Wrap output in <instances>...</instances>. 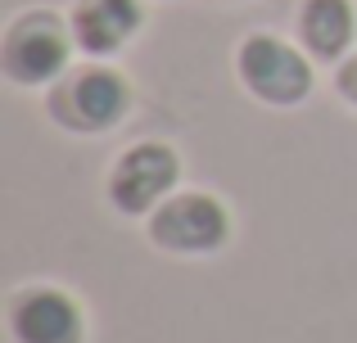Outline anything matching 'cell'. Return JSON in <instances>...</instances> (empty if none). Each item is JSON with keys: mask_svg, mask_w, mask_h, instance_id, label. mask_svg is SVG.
<instances>
[{"mask_svg": "<svg viewBox=\"0 0 357 343\" xmlns=\"http://www.w3.org/2000/svg\"><path fill=\"white\" fill-rule=\"evenodd\" d=\"M73 54V27L50 9H32L9 23L0 41V68L18 86H45L68 68Z\"/></svg>", "mask_w": 357, "mask_h": 343, "instance_id": "obj_1", "label": "cell"}, {"mask_svg": "<svg viewBox=\"0 0 357 343\" xmlns=\"http://www.w3.org/2000/svg\"><path fill=\"white\" fill-rule=\"evenodd\" d=\"M127 104H131L127 77L114 72V68H100V63L68 72V77L54 86V95H50L54 122L68 127V131H86V136L109 131V127L127 113Z\"/></svg>", "mask_w": 357, "mask_h": 343, "instance_id": "obj_2", "label": "cell"}, {"mask_svg": "<svg viewBox=\"0 0 357 343\" xmlns=\"http://www.w3.org/2000/svg\"><path fill=\"white\" fill-rule=\"evenodd\" d=\"M236 63H240V81L258 99H267V104H280V109L303 104L307 90H312V68H307V59L289 41H280V36H271V32L244 36Z\"/></svg>", "mask_w": 357, "mask_h": 343, "instance_id": "obj_3", "label": "cell"}, {"mask_svg": "<svg viewBox=\"0 0 357 343\" xmlns=\"http://www.w3.org/2000/svg\"><path fill=\"white\" fill-rule=\"evenodd\" d=\"M149 239L172 253H213L231 239V217L213 194H172L149 217Z\"/></svg>", "mask_w": 357, "mask_h": 343, "instance_id": "obj_4", "label": "cell"}, {"mask_svg": "<svg viewBox=\"0 0 357 343\" xmlns=\"http://www.w3.org/2000/svg\"><path fill=\"white\" fill-rule=\"evenodd\" d=\"M176 176H181V159H176L172 145H163V141L131 145L118 159L114 176H109V199H114L122 212L140 217V212L158 208V203L172 194Z\"/></svg>", "mask_w": 357, "mask_h": 343, "instance_id": "obj_5", "label": "cell"}, {"mask_svg": "<svg viewBox=\"0 0 357 343\" xmlns=\"http://www.w3.org/2000/svg\"><path fill=\"white\" fill-rule=\"evenodd\" d=\"M9 330L18 343H82L86 339V321L73 294L54 289V285H36L23 289L9 308Z\"/></svg>", "mask_w": 357, "mask_h": 343, "instance_id": "obj_6", "label": "cell"}, {"mask_svg": "<svg viewBox=\"0 0 357 343\" xmlns=\"http://www.w3.org/2000/svg\"><path fill=\"white\" fill-rule=\"evenodd\" d=\"M140 0H77L73 9V41L86 54H114L136 36Z\"/></svg>", "mask_w": 357, "mask_h": 343, "instance_id": "obj_7", "label": "cell"}, {"mask_svg": "<svg viewBox=\"0 0 357 343\" xmlns=\"http://www.w3.org/2000/svg\"><path fill=\"white\" fill-rule=\"evenodd\" d=\"M353 32H357L353 0H307L303 5V41L312 54L340 59L353 45Z\"/></svg>", "mask_w": 357, "mask_h": 343, "instance_id": "obj_8", "label": "cell"}, {"mask_svg": "<svg viewBox=\"0 0 357 343\" xmlns=\"http://www.w3.org/2000/svg\"><path fill=\"white\" fill-rule=\"evenodd\" d=\"M340 90H344V99H349V104H357V54L340 68Z\"/></svg>", "mask_w": 357, "mask_h": 343, "instance_id": "obj_9", "label": "cell"}]
</instances>
